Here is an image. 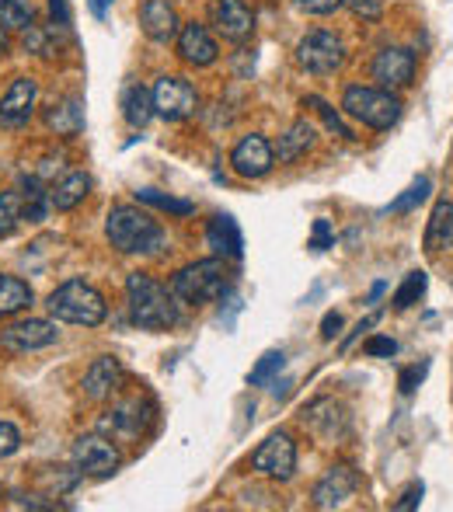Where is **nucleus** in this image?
I'll return each mask as SVG.
<instances>
[{
    "mask_svg": "<svg viewBox=\"0 0 453 512\" xmlns=\"http://www.w3.org/2000/svg\"><path fill=\"white\" fill-rule=\"evenodd\" d=\"M234 286V272H230L227 258L213 255L203 262L185 265L182 272H175V279L168 283L171 297L178 300V307H206L213 300H224Z\"/></svg>",
    "mask_w": 453,
    "mask_h": 512,
    "instance_id": "nucleus-1",
    "label": "nucleus"
},
{
    "mask_svg": "<svg viewBox=\"0 0 453 512\" xmlns=\"http://www.w3.org/2000/svg\"><path fill=\"white\" fill-rule=\"evenodd\" d=\"M105 237L119 255H157L164 248V227L140 206H112Z\"/></svg>",
    "mask_w": 453,
    "mask_h": 512,
    "instance_id": "nucleus-2",
    "label": "nucleus"
},
{
    "mask_svg": "<svg viewBox=\"0 0 453 512\" xmlns=\"http://www.w3.org/2000/svg\"><path fill=\"white\" fill-rule=\"evenodd\" d=\"M129 317L143 331H168L178 324V300L171 297L168 286H161L147 272H133L126 279Z\"/></svg>",
    "mask_w": 453,
    "mask_h": 512,
    "instance_id": "nucleus-3",
    "label": "nucleus"
},
{
    "mask_svg": "<svg viewBox=\"0 0 453 512\" xmlns=\"http://www.w3.org/2000/svg\"><path fill=\"white\" fill-rule=\"evenodd\" d=\"M49 314L63 324H81V328H98V324L109 317V304L105 297L84 279H67L60 283L46 300Z\"/></svg>",
    "mask_w": 453,
    "mask_h": 512,
    "instance_id": "nucleus-4",
    "label": "nucleus"
},
{
    "mask_svg": "<svg viewBox=\"0 0 453 512\" xmlns=\"http://www.w3.org/2000/svg\"><path fill=\"white\" fill-rule=\"evenodd\" d=\"M342 112L349 115V119L363 122L366 129L384 133V129L398 126L401 115H405V105H401V98L387 88H373V84H349V88L342 91Z\"/></svg>",
    "mask_w": 453,
    "mask_h": 512,
    "instance_id": "nucleus-5",
    "label": "nucleus"
},
{
    "mask_svg": "<svg viewBox=\"0 0 453 512\" xmlns=\"http://www.w3.org/2000/svg\"><path fill=\"white\" fill-rule=\"evenodd\" d=\"M297 63L307 70V74L328 77L345 63V42L328 28H314L304 39L297 42Z\"/></svg>",
    "mask_w": 453,
    "mask_h": 512,
    "instance_id": "nucleus-6",
    "label": "nucleus"
},
{
    "mask_svg": "<svg viewBox=\"0 0 453 512\" xmlns=\"http://www.w3.org/2000/svg\"><path fill=\"white\" fill-rule=\"evenodd\" d=\"M60 342V328H56V317H25V321H14L7 328H0V352L7 356H25V352H39L49 345Z\"/></svg>",
    "mask_w": 453,
    "mask_h": 512,
    "instance_id": "nucleus-7",
    "label": "nucleus"
},
{
    "mask_svg": "<svg viewBox=\"0 0 453 512\" xmlns=\"http://www.w3.org/2000/svg\"><path fill=\"white\" fill-rule=\"evenodd\" d=\"M150 95H154V115H161L164 122H182V119H189V115H196V108H199L196 84L178 74L157 77Z\"/></svg>",
    "mask_w": 453,
    "mask_h": 512,
    "instance_id": "nucleus-8",
    "label": "nucleus"
},
{
    "mask_svg": "<svg viewBox=\"0 0 453 512\" xmlns=\"http://www.w3.org/2000/svg\"><path fill=\"white\" fill-rule=\"evenodd\" d=\"M150 418H154V401L147 394H136V398H126L105 411V418L98 422V432L112 439H136L147 432Z\"/></svg>",
    "mask_w": 453,
    "mask_h": 512,
    "instance_id": "nucleus-9",
    "label": "nucleus"
},
{
    "mask_svg": "<svg viewBox=\"0 0 453 512\" xmlns=\"http://www.w3.org/2000/svg\"><path fill=\"white\" fill-rule=\"evenodd\" d=\"M251 471L272 481H290L297 474V443L290 432H272L255 453H251Z\"/></svg>",
    "mask_w": 453,
    "mask_h": 512,
    "instance_id": "nucleus-10",
    "label": "nucleus"
},
{
    "mask_svg": "<svg viewBox=\"0 0 453 512\" xmlns=\"http://www.w3.org/2000/svg\"><path fill=\"white\" fill-rule=\"evenodd\" d=\"M74 467L81 478H112L122 467V457L109 436L91 432L74 443Z\"/></svg>",
    "mask_w": 453,
    "mask_h": 512,
    "instance_id": "nucleus-11",
    "label": "nucleus"
},
{
    "mask_svg": "<svg viewBox=\"0 0 453 512\" xmlns=\"http://www.w3.org/2000/svg\"><path fill=\"white\" fill-rule=\"evenodd\" d=\"M415 53L405 46H387L380 49L377 56H373V81H377V88H387V91H401V88H412L415 81Z\"/></svg>",
    "mask_w": 453,
    "mask_h": 512,
    "instance_id": "nucleus-12",
    "label": "nucleus"
},
{
    "mask_svg": "<svg viewBox=\"0 0 453 512\" xmlns=\"http://www.w3.org/2000/svg\"><path fill=\"white\" fill-rule=\"evenodd\" d=\"M230 168H234L237 178H248V182L265 178L272 168H276L272 143L265 140L262 133H251V136H244V140H237V147L230 150Z\"/></svg>",
    "mask_w": 453,
    "mask_h": 512,
    "instance_id": "nucleus-13",
    "label": "nucleus"
},
{
    "mask_svg": "<svg viewBox=\"0 0 453 512\" xmlns=\"http://www.w3.org/2000/svg\"><path fill=\"white\" fill-rule=\"evenodd\" d=\"M39 108V84L32 77H14L11 88L0 98V126L4 129H25Z\"/></svg>",
    "mask_w": 453,
    "mask_h": 512,
    "instance_id": "nucleus-14",
    "label": "nucleus"
},
{
    "mask_svg": "<svg viewBox=\"0 0 453 512\" xmlns=\"http://www.w3.org/2000/svg\"><path fill=\"white\" fill-rule=\"evenodd\" d=\"M356 492H359V471L349 464H335L332 471L314 485L311 502H314V509H321V512L342 509Z\"/></svg>",
    "mask_w": 453,
    "mask_h": 512,
    "instance_id": "nucleus-15",
    "label": "nucleus"
},
{
    "mask_svg": "<svg viewBox=\"0 0 453 512\" xmlns=\"http://www.w3.org/2000/svg\"><path fill=\"white\" fill-rule=\"evenodd\" d=\"M175 46H178V56H182V63H189V67H196V70L213 67V63H217V56H220L217 39H213L210 28L199 25V21H189V25L178 28Z\"/></svg>",
    "mask_w": 453,
    "mask_h": 512,
    "instance_id": "nucleus-16",
    "label": "nucleus"
},
{
    "mask_svg": "<svg viewBox=\"0 0 453 512\" xmlns=\"http://www.w3.org/2000/svg\"><path fill=\"white\" fill-rule=\"evenodd\" d=\"M213 25L227 42L244 46L255 35V11L248 7V0H217L213 4Z\"/></svg>",
    "mask_w": 453,
    "mask_h": 512,
    "instance_id": "nucleus-17",
    "label": "nucleus"
},
{
    "mask_svg": "<svg viewBox=\"0 0 453 512\" xmlns=\"http://www.w3.org/2000/svg\"><path fill=\"white\" fill-rule=\"evenodd\" d=\"M140 28L150 42L168 46V42H175L182 21H178V11H175L171 0H143L140 4Z\"/></svg>",
    "mask_w": 453,
    "mask_h": 512,
    "instance_id": "nucleus-18",
    "label": "nucleus"
},
{
    "mask_svg": "<svg viewBox=\"0 0 453 512\" xmlns=\"http://www.w3.org/2000/svg\"><path fill=\"white\" fill-rule=\"evenodd\" d=\"M300 422L311 432H318L321 439H342L349 432V415L335 398H318L300 411Z\"/></svg>",
    "mask_w": 453,
    "mask_h": 512,
    "instance_id": "nucleus-19",
    "label": "nucleus"
},
{
    "mask_svg": "<svg viewBox=\"0 0 453 512\" xmlns=\"http://www.w3.org/2000/svg\"><path fill=\"white\" fill-rule=\"evenodd\" d=\"M122 380H126V370H122L119 359H115V356L95 359V363L88 366V373H84V380H81L84 398H91V401H109L112 394L122 387Z\"/></svg>",
    "mask_w": 453,
    "mask_h": 512,
    "instance_id": "nucleus-20",
    "label": "nucleus"
},
{
    "mask_svg": "<svg viewBox=\"0 0 453 512\" xmlns=\"http://www.w3.org/2000/svg\"><path fill=\"white\" fill-rule=\"evenodd\" d=\"M206 244L213 248V255L220 258H241L244 255V237L241 227L230 213H217L206 223Z\"/></svg>",
    "mask_w": 453,
    "mask_h": 512,
    "instance_id": "nucleus-21",
    "label": "nucleus"
},
{
    "mask_svg": "<svg viewBox=\"0 0 453 512\" xmlns=\"http://www.w3.org/2000/svg\"><path fill=\"white\" fill-rule=\"evenodd\" d=\"M91 189H95V182H91L88 171H70L56 185H49V206L56 213H70V209H77L91 196Z\"/></svg>",
    "mask_w": 453,
    "mask_h": 512,
    "instance_id": "nucleus-22",
    "label": "nucleus"
},
{
    "mask_svg": "<svg viewBox=\"0 0 453 512\" xmlns=\"http://www.w3.org/2000/svg\"><path fill=\"white\" fill-rule=\"evenodd\" d=\"M314 140H318V129H314V122L297 119L283 136H279V143L272 147V154H276L279 164H293L314 147Z\"/></svg>",
    "mask_w": 453,
    "mask_h": 512,
    "instance_id": "nucleus-23",
    "label": "nucleus"
},
{
    "mask_svg": "<svg viewBox=\"0 0 453 512\" xmlns=\"http://www.w3.org/2000/svg\"><path fill=\"white\" fill-rule=\"evenodd\" d=\"M42 119H46L49 133L70 140V136H77L84 129V102L81 98H63V102H53L46 112H42Z\"/></svg>",
    "mask_w": 453,
    "mask_h": 512,
    "instance_id": "nucleus-24",
    "label": "nucleus"
},
{
    "mask_svg": "<svg viewBox=\"0 0 453 512\" xmlns=\"http://www.w3.org/2000/svg\"><path fill=\"white\" fill-rule=\"evenodd\" d=\"M426 251H453V203L440 199L426 223Z\"/></svg>",
    "mask_w": 453,
    "mask_h": 512,
    "instance_id": "nucleus-25",
    "label": "nucleus"
},
{
    "mask_svg": "<svg viewBox=\"0 0 453 512\" xmlns=\"http://www.w3.org/2000/svg\"><path fill=\"white\" fill-rule=\"evenodd\" d=\"M49 189L39 175H25L21 178V220L28 223H42L49 216Z\"/></svg>",
    "mask_w": 453,
    "mask_h": 512,
    "instance_id": "nucleus-26",
    "label": "nucleus"
},
{
    "mask_svg": "<svg viewBox=\"0 0 453 512\" xmlns=\"http://www.w3.org/2000/svg\"><path fill=\"white\" fill-rule=\"evenodd\" d=\"M122 119L133 129H143L154 119V95H150V88H143V84H126V91H122Z\"/></svg>",
    "mask_w": 453,
    "mask_h": 512,
    "instance_id": "nucleus-27",
    "label": "nucleus"
},
{
    "mask_svg": "<svg viewBox=\"0 0 453 512\" xmlns=\"http://www.w3.org/2000/svg\"><path fill=\"white\" fill-rule=\"evenodd\" d=\"M25 307H32V286L18 276H4L0 272V321L21 314Z\"/></svg>",
    "mask_w": 453,
    "mask_h": 512,
    "instance_id": "nucleus-28",
    "label": "nucleus"
},
{
    "mask_svg": "<svg viewBox=\"0 0 453 512\" xmlns=\"http://www.w3.org/2000/svg\"><path fill=\"white\" fill-rule=\"evenodd\" d=\"M35 25V7L28 0H0V28L7 35L11 32H25Z\"/></svg>",
    "mask_w": 453,
    "mask_h": 512,
    "instance_id": "nucleus-29",
    "label": "nucleus"
},
{
    "mask_svg": "<svg viewBox=\"0 0 453 512\" xmlns=\"http://www.w3.org/2000/svg\"><path fill=\"white\" fill-rule=\"evenodd\" d=\"M133 196H136V203H140V206H154V209L171 213V216H192V213H196V203H189V199L164 196V192H157V189H136Z\"/></svg>",
    "mask_w": 453,
    "mask_h": 512,
    "instance_id": "nucleus-30",
    "label": "nucleus"
},
{
    "mask_svg": "<svg viewBox=\"0 0 453 512\" xmlns=\"http://www.w3.org/2000/svg\"><path fill=\"white\" fill-rule=\"evenodd\" d=\"M426 286H429V279H426V272L422 269H415V272H408L405 276V283L398 286V293H394V310H408L412 304H419L422 297H426Z\"/></svg>",
    "mask_w": 453,
    "mask_h": 512,
    "instance_id": "nucleus-31",
    "label": "nucleus"
},
{
    "mask_svg": "<svg viewBox=\"0 0 453 512\" xmlns=\"http://www.w3.org/2000/svg\"><path fill=\"white\" fill-rule=\"evenodd\" d=\"M286 366V356H283V349H269L262 359L255 363V370L248 373V384L251 387H262V384H269L272 377H276L279 370Z\"/></svg>",
    "mask_w": 453,
    "mask_h": 512,
    "instance_id": "nucleus-32",
    "label": "nucleus"
},
{
    "mask_svg": "<svg viewBox=\"0 0 453 512\" xmlns=\"http://www.w3.org/2000/svg\"><path fill=\"white\" fill-rule=\"evenodd\" d=\"M304 105H311V108H314V112H318V115H321V119H325V126H328V129H332V133H335V136H342V140H349V143H352V140H356V133H352V129H349V126H345V122H342V115H339V112H335V108H332V105H328V102H325V98H318V95H307V98H304Z\"/></svg>",
    "mask_w": 453,
    "mask_h": 512,
    "instance_id": "nucleus-33",
    "label": "nucleus"
},
{
    "mask_svg": "<svg viewBox=\"0 0 453 512\" xmlns=\"http://www.w3.org/2000/svg\"><path fill=\"white\" fill-rule=\"evenodd\" d=\"M429 192H433V182H429V178H419V182L408 185L405 196H398L391 206H387V213H408V209H415L419 203H426Z\"/></svg>",
    "mask_w": 453,
    "mask_h": 512,
    "instance_id": "nucleus-34",
    "label": "nucleus"
},
{
    "mask_svg": "<svg viewBox=\"0 0 453 512\" xmlns=\"http://www.w3.org/2000/svg\"><path fill=\"white\" fill-rule=\"evenodd\" d=\"M21 223V196L0 192V237H11Z\"/></svg>",
    "mask_w": 453,
    "mask_h": 512,
    "instance_id": "nucleus-35",
    "label": "nucleus"
},
{
    "mask_svg": "<svg viewBox=\"0 0 453 512\" xmlns=\"http://www.w3.org/2000/svg\"><path fill=\"white\" fill-rule=\"evenodd\" d=\"M363 352L370 359H391V356H398V342L387 338V335H373L370 342L363 345Z\"/></svg>",
    "mask_w": 453,
    "mask_h": 512,
    "instance_id": "nucleus-36",
    "label": "nucleus"
},
{
    "mask_svg": "<svg viewBox=\"0 0 453 512\" xmlns=\"http://www.w3.org/2000/svg\"><path fill=\"white\" fill-rule=\"evenodd\" d=\"M345 7L363 21H380L384 14V0H345Z\"/></svg>",
    "mask_w": 453,
    "mask_h": 512,
    "instance_id": "nucleus-37",
    "label": "nucleus"
},
{
    "mask_svg": "<svg viewBox=\"0 0 453 512\" xmlns=\"http://www.w3.org/2000/svg\"><path fill=\"white\" fill-rule=\"evenodd\" d=\"M311 251H328L335 248V230L328 220H314V234H311V244H307Z\"/></svg>",
    "mask_w": 453,
    "mask_h": 512,
    "instance_id": "nucleus-38",
    "label": "nucleus"
},
{
    "mask_svg": "<svg viewBox=\"0 0 453 512\" xmlns=\"http://www.w3.org/2000/svg\"><path fill=\"white\" fill-rule=\"evenodd\" d=\"M18 450H21V432H18V425L0 422V460L11 457V453H18Z\"/></svg>",
    "mask_w": 453,
    "mask_h": 512,
    "instance_id": "nucleus-39",
    "label": "nucleus"
},
{
    "mask_svg": "<svg viewBox=\"0 0 453 512\" xmlns=\"http://www.w3.org/2000/svg\"><path fill=\"white\" fill-rule=\"evenodd\" d=\"M339 7H345V0H300V11L307 14H335Z\"/></svg>",
    "mask_w": 453,
    "mask_h": 512,
    "instance_id": "nucleus-40",
    "label": "nucleus"
},
{
    "mask_svg": "<svg viewBox=\"0 0 453 512\" xmlns=\"http://www.w3.org/2000/svg\"><path fill=\"white\" fill-rule=\"evenodd\" d=\"M426 370H429V363H422V366H408V370L401 373V394H412L415 387L422 384V377H426Z\"/></svg>",
    "mask_w": 453,
    "mask_h": 512,
    "instance_id": "nucleus-41",
    "label": "nucleus"
},
{
    "mask_svg": "<svg viewBox=\"0 0 453 512\" xmlns=\"http://www.w3.org/2000/svg\"><path fill=\"white\" fill-rule=\"evenodd\" d=\"M49 18H53V28H70V4L67 0H49Z\"/></svg>",
    "mask_w": 453,
    "mask_h": 512,
    "instance_id": "nucleus-42",
    "label": "nucleus"
},
{
    "mask_svg": "<svg viewBox=\"0 0 453 512\" xmlns=\"http://www.w3.org/2000/svg\"><path fill=\"white\" fill-rule=\"evenodd\" d=\"M422 502V485H412L398 502H394V512H408V509H419Z\"/></svg>",
    "mask_w": 453,
    "mask_h": 512,
    "instance_id": "nucleus-43",
    "label": "nucleus"
},
{
    "mask_svg": "<svg viewBox=\"0 0 453 512\" xmlns=\"http://www.w3.org/2000/svg\"><path fill=\"white\" fill-rule=\"evenodd\" d=\"M339 328H342V314H335V310H328L325 321H321V338H325V342H332V338L339 335Z\"/></svg>",
    "mask_w": 453,
    "mask_h": 512,
    "instance_id": "nucleus-44",
    "label": "nucleus"
},
{
    "mask_svg": "<svg viewBox=\"0 0 453 512\" xmlns=\"http://www.w3.org/2000/svg\"><path fill=\"white\" fill-rule=\"evenodd\" d=\"M377 321H380V314H370V317H366V321H359V324H356V331H352V335H349V338H345V342H342V349H349V345L356 342V338L363 335V331H370V328H373V324H377Z\"/></svg>",
    "mask_w": 453,
    "mask_h": 512,
    "instance_id": "nucleus-45",
    "label": "nucleus"
},
{
    "mask_svg": "<svg viewBox=\"0 0 453 512\" xmlns=\"http://www.w3.org/2000/svg\"><path fill=\"white\" fill-rule=\"evenodd\" d=\"M88 4H91V11H95V18H105V11H109L112 0H88Z\"/></svg>",
    "mask_w": 453,
    "mask_h": 512,
    "instance_id": "nucleus-46",
    "label": "nucleus"
},
{
    "mask_svg": "<svg viewBox=\"0 0 453 512\" xmlns=\"http://www.w3.org/2000/svg\"><path fill=\"white\" fill-rule=\"evenodd\" d=\"M387 290V283H373V290H370V304H377L380 300V293Z\"/></svg>",
    "mask_w": 453,
    "mask_h": 512,
    "instance_id": "nucleus-47",
    "label": "nucleus"
},
{
    "mask_svg": "<svg viewBox=\"0 0 453 512\" xmlns=\"http://www.w3.org/2000/svg\"><path fill=\"white\" fill-rule=\"evenodd\" d=\"M7 46H11V39H7V32H4V28H0V56L7 53Z\"/></svg>",
    "mask_w": 453,
    "mask_h": 512,
    "instance_id": "nucleus-48",
    "label": "nucleus"
}]
</instances>
